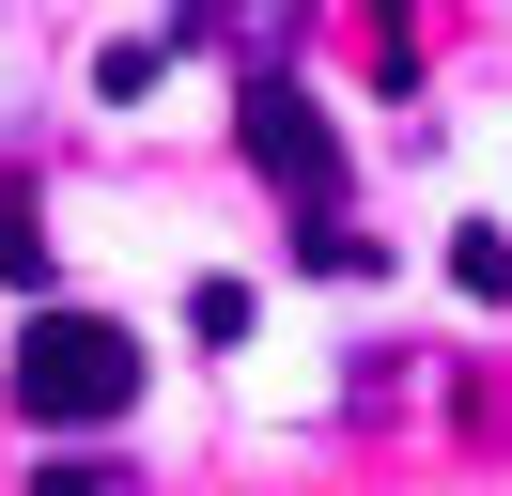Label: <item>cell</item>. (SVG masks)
<instances>
[{"label":"cell","mask_w":512,"mask_h":496,"mask_svg":"<svg viewBox=\"0 0 512 496\" xmlns=\"http://www.w3.org/2000/svg\"><path fill=\"white\" fill-rule=\"evenodd\" d=\"M0 388H16V419H32V434H109V419L140 403V341L109 326V310H32Z\"/></svg>","instance_id":"1"},{"label":"cell","mask_w":512,"mask_h":496,"mask_svg":"<svg viewBox=\"0 0 512 496\" xmlns=\"http://www.w3.org/2000/svg\"><path fill=\"white\" fill-rule=\"evenodd\" d=\"M233 140H249V171L295 202V233L311 217H342V140H326V109L311 93H280V78H249V109H233Z\"/></svg>","instance_id":"2"},{"label":"cell","mask_w":512,"mask_h":496,"mask_svg":"<svg viewBox=\"0 0 512 496\" xmlns=\"http://www.w3.org/2000/svg\"><path fill=\"white\" fill-rule=\"evenodd\" d=\"M0 279H16V295L47 279V217H32V171H0Z\"/></svg>","instance_id":"3"},{"label":"cell","mask_w":512,"mask_h":496,"mask_svg":"<svg viewBox=\"0 0 512 496\" xmlns=\"http://www.w3.org/2000/svg\"><path fill=\"white\" fill-rule=\"evenodd\" d=\"M450 279H466V295H481V310H497V295H512V233H497V217H466V233H450Z\"/></svg>","instance_id":"4"},{"label":"cell","mask_w":512,"mask_h":496,"mask_svg":"<svg viewBox=\"0 0 512 496\" xmlns=\"http://www.w3.org/2000/svg\"><path fill=\"white\" fill-rule=\"evenodd\" d=\"M156 62H171V31H109V47H94V93H156Z\"/></svg>","instance_id":"5"}]
</instances>
